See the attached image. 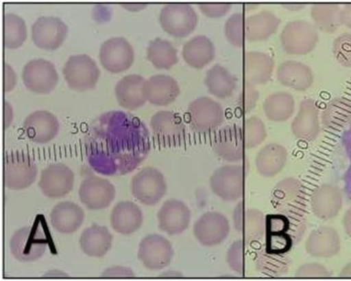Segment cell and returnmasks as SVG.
I'll return each instance as SVG.
<instances>
[{"mask_svg":"<svg viewBox=\"0 0 351 281\" xmlns=\"http://www.w3.org/2000/svg\"><path fill=\"white\" fill-rule=\"evenodd\" d=\"M310 203L313 214L328 221L340 213L343 205L342 194L336 186L322 184L313 190Z\"/></svg>","mask_w":351,"mask_h":281,"instance_id":"obj_24","label":"cell"},{"mask_svg":"<svg viewBox=\"0 0 351 281\" xmlns=\"http://www.w3.org/2000/svg\"><path fill=\"white\" fill-rule=\"evenodd\" d=\"M343 226H344L346 234L351 238V207L343 217Z\"/></svg>","mask_w":351,"mask_h":281,"instance_id":"obj_56","label":"cell"},{"mask_svg":"<svg viewBox=\"0 0 351 281\" xmlns=\"http://www.w3.org/2000/svg\"><path fill=\"white\" fill-rule=\"evenodd\" d=\"M295 102L288 92L280 91L269 95L263 103V111L269 120L285 122L291 119L295 112Z\"/></svg>","mask_w":351,"mask_h":281,"instance_id":"obj_38","label":"cell"},{"mask_svg":"<svg viewBox=\"0 0 351 281\" xmlns=\"http://www.w3.org/2000/svg\"><path fill=\"white\" fill-rule=\"evenodd\" d=\"M147 101L156 106H167L177 100L180 87L173 77L158 74L146 80L144 88Z\"/></svg>","mask_w":351,"mask_h":281,"instance_id":"obj_25","label":"cell"},{"mask_svg":"<svg viewBox=\"0 0 351 281\" xmlns=\"http://www.w3.org/2000/svg\"><path fill=\"white\" fill-rule=\"evenodd\" d=\"M274 59L267 53L247 52L243 58L245 83L264 85L271 80L274 71Z\"/></svg>","mask_w":351,"mask_h":281,"instance_id":"obj_29","label":"cell"},{"mask_svg":"<svg viewBox=\"0 0 351 281\" xmlns=\"http://www.w3.org/2000/svg\"><path fill=\"white\" fill-rule=\"evenodd\" d=\"M246 246L247 244L243 239L238 240L232 244L227 251L226 260L228 267L239 274H243L246 271Z\"/></svg>","mask_w":351,"mask_h":281,"instance_id":"obj_45","label":"cell"},{"mask_svg":"<svg viewBox=\"0 0 351 281\" xmlns=\"http://www.w3.org/2000/svg\"><path fill=\"white\" fill-rule=\"evenodd\" d=\"M84 146L88 164L96 172L123 176L132 172L148 157L149 131L130 113L109 111L89 125Z\"/></svg>","mask_w":351,"mask_h":281,"instance_id":"obj_1","label":"cell"},{"mask_svg":"<svg viewBox=\"0 0 351 281\" xmlns=\"http://www.w3.org/2000/svg\"><path fill=\"white\" fill-rule=\"evenodd\" d=\"M158 227L169 236L180 235L189 229L191 212L184 202L171 199L163 203L157 214Z\"/></svg>","mask_w":351,"mask_h":281,"instance_id":"obj_20","label":"cell"},{"mask_svg":"<svg viewBox=\"0 0 351 281\" xmlns=\"http://www.w3.org/2000/svg\"><path fill=\"white\" fill-rule=\"evenodd\" d=\"M130 190L138 202L153 206L165 196L167 185L160 170L147 166L134 175L130 183Z\"/></svg>","mask_w":351,"mask_h":281,"instance_id":"obj_6","label":"cell"},{"mask_svg":"<svg viewBox=\"0 0 351 281\" xmlns=\"http://www.w3.org/2000/svg\"><path fill=\"white\" fill-rule=\"evenodd\" d=\"M38 177V166L28 155L14 152L7 154L3 161V182L8 189L28 188Z\"/></svg>","mask_w":351,"mask_h":281,"instance_id":"obj_7","label":"cell"},{"mask_svg":"<svg viewBox=\"0 0 351 281\" xmlns=\"http://www.w3.org/2000/svg\"><path fill=\"white\" fill-rule=\"evenodd\" d=\"M305 248L308 254L313 258H333L341 251L340 236L332 227H317L308 236Z\"/></svg>","mask_w":351,"mask_h":281,"instance_id":"obj_26","label":"cell"},{"mask_svg":"<svg viewBox=\"0 0 351 281\" xmlns=\"http://www.w3.org/2000/svg\"><path fill=\"white\" fill-rule=\"evenodd\" d=\"M16 85V76L13 69L9 64L5 63V91L9 92Z\"/></svg>","mask_w":351,"mask_h":281,"instance_id":"obj_53","label":"cell"},{"mask_svg":"<svg viewBox=\"0 0 351 281\" xmlns=\"http://www.w3.org/2000/svg\"><path fill=\"white\" fill-rule=\"evenodd\" d=\"M69 28L62 20L54 16H43L32 26V38L36 47L56 50L66 38Z\"/></svg>","mask_w":351,"mask_h":281,"instance_id":"obj_18","label":"cell"},{"mask_svg":"<svg viewBox=\"0 0 351 281\" xmlns=\"http://www.w3.org/2000/svg\"><path fill=\"white\" fill-rule=\"evenodd\" d=\"M214 152L223 161L239 162L243 160L245 153V142L242 128L232 125L220 130L212 142Z\"/></svg>","mask_w":351,"mask_h":281,"instance_id":"obj_21","label":"cell"},{"mask_svg":"<svg viewBox=\"0 0 351 281\" xmlns=\"http://www.w3.org/2000/svg\"><path fill=\"white\" fill-rule=\"evenodd\" d=\"M341 277H351V263L346 265L340 273Z\"/></svg>","mask_w":351,"mask_h":281,"instance_id":"obj_59","label":"cell"},{"mask_svg":"<svg viewBox=\"0 0 351 281\" xmlns=\"http://www.w3.org/2000/svg\"><path fill=\"white\" fill-rule=\"evenodd\" d=\"M3 45L8 49L21 47L27 36L25 22L18 14L7 13L3 15Z\"/></svg>","mask_w":351,"mask_h":281,"instance_id":"obj_41","label":"cell"},{"mask_svg":"<svg viewBox=\"0 0 351 281\" xmlns=\"http://www.w3.org/2000/svg\"><path fill=\"white\" fill-rule=\"evenodd\" d=\"M259 99V92L255 85L244 83L239 95L238 105L241 111L248 113L254 109Z\"/></svg>","mask_w":351,"mask_h":281,"instance_id":"obj_48","label":"cell"},{"mask_svg":"<svg viewBox=\"0 0 351 281\" xmlns=\"http://www.w3.org/2000/svg\"><path fill=\"white\" fill-rule=\"evenodd\" d=\"M341 6L338 3H314L310 10V14L318 30L333 34L341 23Z\"/></svg>","mask_w":351,"mask_h":281,"instance_id":"obj_40","label":"cell"},{"mask_svg":"<svg viewBox=\"0 0 351 281\" xmlns=\"http://www.w3.org/2000/svg\"><path fill=\"white\" fill-rule=\"evenodd\" d=\"M344 182L346 196L351 201V166L349 167L348 170H347L345 175Z\"/></svg>","mask_w":351,"mask_h":281,"instance_id":"obj_57","label":"cell"},{"mask_svg":"<svg viewBox=\"0 0 351 281\" xmlns=\"http://www.w3.org/2000/svg\"><path fill=\"white\" fill-rule=\"evenodd\" d=\"M293 135L298 139L313 142L320 133L319 110L316 101L305 99L301 101L299 111L291 124Z\"/></svg>","mask_w":351,"mask_h":281,"instance_id":"obj_23","label":"cell"},{"mask_svg":"<svg viewBox=\"0 0 351 281\" xmlns=\"http://www.w3.org/2000/svg\"><path fill=\"white\" fill-rule=\"evenodd\" d=\"M123 6L129 8L128 10H132V8H133L132 10L134 11L145 9L147 5H138V3H136V5H123Z\"/></svg>","mask_w":351,"mask_h":281,"instance_id":"obj_60","label":"cell"},{"mask_svg":"<svg viewBox=\"0 0 351 281\" xmlns=\"http://www.w3.org/2000/svg\"><path fill=\"white\" fill-rule=\"evenodd\" d=\"M100 73L95 60L86 54L69 56L63 68V75L69 87L79 91L95 88Z\"/></svg>","mask_w":351,"mask_h":281,"instance_id":"obj_10","label":"cell"},{"mask_svg":"<svg viewBox=\"0 0 351 281\" xmlns=\"http://www.w3.org/2000/svg\"><path fill=\"white\" fill-rule=\"evenodd\" d=\"M53 229L62 234H72L83 225L85 214L77 203L64 201L57 203L50 214Z\"/></svg>","mask_w":351,"mask_h":281,"instance_id":"obj_27","label":"cell"},{"mask_svg":"<svg viewBox=\"0 0 351 281\" xmlns=\"http://www.w3.org/2000/svg\"><path fill=\"white\" fill-rule=\"evenodd\" d=\"M75 185V174L63 163H52L40 173L38 186L45 196L50 199L64 197Z\"/></svg>","mask_w":351,"mask_h":281,"instance_id":"obj_15","label":"cell"},{"mask_svg":"<svg viewBox=\"0 0 351 281\" xmlns=\"http://www.w3.org/2000/svg\"><path fill=\"white\" fill-rule=\"evenodd\" d=\"M351 120V101L345 97L334 98L322 110L321 122L326 129H340Z\"/></svg>","mask_w":351,"mask_h":281,"instance_id":"obj_37","label":"cell"},{"mask_svg":"<svg viewBox=\"0 0 351 281\" xmlns=\"http://www.w3.org/2000/svg\"><path fill=\"white\" fill-rule=\"evenodd\" d=\"M238 79L219 64H215L207 71L205 85L210 95L220 100L228 99L237 88Z\"/></svg>","mask_w":351,"mask_h":281,"instance_id":"obj_36","label":"cell"},{"mask_svg":"<svg viewBox=\"0 0 351 281\" xmlns=\"http://www.w3.org/2000/svg\"><path fill=\"white\" fill-rule=\"evenodd\" d=\"M111 225L121 235H132L141 229L144 216L140 207L132 201H121L113 207Z\"/></svg>","mask_w":351,"mask_h":281,"instance_id":"obj_31","label":"cell"},{"mask_svg":"<svg viewBox=\"0 0 351 281\" xmlns=\"http://www.w3.org/2000/svg\"><path fill=\"white\" fill-rule=\"evenodd\" d=\"M289 259L285 254H274L265 249L256 258V269L261 274L269 277H280L287 274Z\"/></svg>","mask_w":351,"mask_h":281,"instance_id":"obj_42","label":"cell"},{"mask_svg":"<svg viewBox=\"0 0 351 281\" xmlns=\"http://www.w3.org/2000/svg\"><path fill=\"white\" fill-rule=\"evenodd\" d=\"M22 77L25 87L40 95L51 93L59 80L55 65L43 58L29 60L23 69Z\"/></svg>","mask_w":351,"mask_h":281,"instance_id":"obj_13","label":"cell"},{"mask_svg":"<svg viewBox=\"0 0 351 281\" xmlns=\"http://www.w3.org/2000/svg\"><path fill=\"white\" fill-rule=\"evenodd\" d=\"M230 3H199V9L206 17L218 19L223 17L231 10Z\"/></svg>","mask_w":351,"mask_h":281,"instance_id":"obj_51","label":"cell"},{"mask_svg":"<svg viewBox=\"0 0 351 281\" xmlns=\"http://www.w3.org/2000/svg\"><path fill=\"white\" fill-rule=\"evenodd\" d=\"M23 128L30 140L43 144L54 139L59 133L60 124L52 113L38 110L26 117Z\"/></svg>","mask_w":351,"mask_h":281,"instance_id":"obj_22","label":"cell"},{"mask_svg":"<svg viewBox=\"0 0 351 281\" xmlns=\"http://www.w3.org/2000/svg\"><path fill=\"white\" fill-rule=\"evenodd\" d=\"M215 47L206 36L198 35L187 41L182 47V58L195 69L206 67L215 58Z\"/></svg>","mask_w":351,"mask_h":281,"instance_id":"obj_33","label":"cell"},{"mask_svg":"<svg viewBox=\"0 0 351 281\" xmlns=\"http://www.w3.org/2000/svg\"><path fill=\"white\" fill-rule=\"evenodd\" d=\"M173 256V245L162 235L146 236L138 246V258L150 271L162 270L169 267Z\"/></svg>","mask_w":351,"mask_h":281,"instance_id":"obj_12","label":"cell"},{"mask_svg":"<svg viewBox=\"0 0 351 281\" xmlns=\"http://www.w3.org/2000/svg\"><path fill=\"white\" fill-rule=\"evenodd\" d=\"M280 39L281 46L287 54L303 56L315 48L319 36L315 26L300 19L285 24Z\"/></svg>","mask_w":351,"mask_h":281,"instance_id":"obj_3","label":"cell"},{"mask_svg":"<svg viewBox=\"0 0 351 281\" xmlns=\"http://www.w3.org/2000/svg\"><path fill=\"white\" fill-rule=\"evenodd\" d=\"M242 132L246 148L253 149L266 139L267 132L263 120L256 116H252L245 120Z\"/></svg>","mask_w":351,"mask_h":281,"instance_id":"obj_44","label":"cell"},{"mask_svg":"<svg viewBox=\"0 0 351 281\" xmlns=\"http://www.w3.org/2000/svg\"><path fill=\"white\" fill-rule=\"evenodd\" d=\"M232 221L234 229L247 245L261 241L266 234V218L263 212L248 207L242 201L235 207Z\"/></svg>","mask_w":351,"mask_h":281,"instance_id":"obj_14","label":"cell"},{"mask_svg":"<svg viewBox=\"0 0 351 281\" xmlns=\"http://www.w3.org/2000/svg\"><path fill=\"white\" fill-rule=\"evenodd\" d=\"M147 59L155 68L169 70L178 63V51L169 41L157 38L147 47Z\"/></svg>","mask_w":351,"mask_h":281,"instance_id":"obj_39","label":"cell"},{"mask_svg":"<svg viewBox=\"0 0 351 281\" xmlns=\"http://www.w3.org/2000/svg\"><path fill=\"white\" fill-rule=\"evenodd\" d=\"M299 278H324L332 276V272L319 263H307L302 265L295 273Z\"/></svg>","mask_w":351,"mask_h":281,"instance_id":"obj_50","label":"cell"},{"mask_svg":"<svg viewBox=\"0 0 351 281\" xmlns=\"http://www.w3.org/2000/svg\"><path fill=\"white\" fill-rule=\"evenodd\" d=\"M305 201L304 186L296 178L283 179L272 190L273 207L279 214L287 216L289 219L304 217Z\"/></svg>","mask_w":351,"mask_h":281,"instance_id":"obj_2","label":"cell"},{"mask_svg":"<svg viewBox=\"0 0 351 281\" xmlns=\"http://www.w3.org/2000/svg\"><path fill=\"white\" fill-rule=\"evenodd\" d=\"M150 127L155 139L162 146H175L184 138L186 127L178 113L161 110L151 117Z\"/></svg>","mask_w":351,"mask_h":281,"instance_id":"obj_19","label":"cell"},{"mask_svg":"<svg viewBox=\"0 0 351 281\" xmlns=\"http://www.w3.org/2000/svg\"><path fill=\"white\" fill-rule=\"evenodd\" d=\"M101 276L104 278H134L136 275L130 268L112 267L105 270Z\"/></svg>","mask_w":351,"mask_h":281,"instance_id":"obj_52","label":"cell"},{"mask_svg":"<svg viewBox=\"0 0 351 281\" xmlns=\"http://www.w3.org/2000/svg\"><path fill=\"white\" fill-rule=\"evenodd\" d=\"M80 201L90 210L107 209L116 197V189L107 179L88 175L79 189Z\"/></svg>","mask_w":351,"mask_h":281,"instance_id":"obj_16","label":"cell"},{"mask_svg":"<svg viewBox=\"0 0 351 281\" xmlns=\"http://www.w3.org/2000/svg\"><path fill=\"white\" fill-rule=\"evenodd\" d=\"M342 142L343 145H344L347 156L351 159V125L343 134Z\"/></svg>","mask_w":351,"mask_h":281,"instance_id":"obj_55","label":"cell"},{"mask_svg":"<svg viewBox=\"0 0 351 281\" xmlns=\"http://www.w3.org/2000/svg\"><path fill=\"white\" fill-rule=\"evenodd\" d=\"M145 81L144 77L136 74L125 76L118 81L115 88L118 104L128 110L144 106L147 102L144 92Z\"/></svg>","mask_w":351,"mask_h":281,"instance_id":"obj_30","label":"cell"},{"mask_svg":"<svg viewBox=\"0 0 351 281\" xmlns=\"http://www.w3.org/2000/svg\"><path fill=\"white\" fill-rule=\"evenodd\" d=\"M332 51L339 64L351 68V32L337 36L333 41Z\"/></svg>","mask_w":351,"mask_h":281,"instance_id":"obj_46","label":"cell"},{"mask_svg":"<svg viewBox=\"0 0 351 281\" xmlns=\"http://www.w3.org/2000/svg\"><path fill=\"white\" fill-rule=\"evenodd\" d=\"M283 6L287 8V10L295 11L304 9L306 5L304 3H287Z\"/></svg>","mask_w":351,"mask_h":281,"instance_id":"obj_58","label":"cell"},{"mask_svg":"<svg viewBox=\"0 0 351 281\" xmlns=\"http://www.w3.org/2000/svg\"><path fill=\"white\" fill-rule=\"evenodd\" d=\"M193 234L202 246L213 247L226 241L230 234V223L220 212H206L194 223Z\"/></svg>","mask_w":351,"mask_h":281,"instance_id":"obj_11","label":"cell"},{"mask_svg":"<svg viewBox=\"0 0 351 281\" xmlns=\"http://www.w3.org/2000/svg\"><path fill=\"white\" fill-rule=\"evenodd\" d=\"M293 245V239L288 233L267 234L266 251L271 254H287Z\"/></svg>","mask_w":351,"mask_h":281,"instance_id":"obj_47","label":"cell"},{"mask_svg":"<svg viewBox=\"0 0 351 281\" xmlns=\"http://www.w3.org/2000/svg\"><path fill=\"white\" fill-rule=\"evenodd\" d=\"M341 25L351 28V3H346L341 7Z\"/></svg>","mask_w":351,"mask_h":281,"instance_id":"obj_54","label":"cell"},{"mask_svg":"<svg viewBox=\"0 0 351 281\" xmlns=\"http://www.w3.org/2000/svg\"><path fill=\"white\" fill-rule=\"evenodd\" d=\"M158 19L167 34L178 38L193 34L198 25L197 12L185 3H167L162 7Z\"/></svg>","mask_w":351,"mask_h":281,"instance_id":"obj_4","label":"cell"},{"mask_svg":"<svg viewBox=\"0 0 351 281\" xmlns=\"http://www.w3.org/2000/svg\"><path fill=\"white\" fill-rule=\"evenodd\" d=\"M48 246L43 229L38 227H23L10 239V251L19 262H32L43 258Z\"/></svg>","mask_w":351,"mask_h":281,"instance_id":"obj_5","label":"cell"},{"mask_svg":"<svg viewBox=\"0 0 351 281\" xmlns=\"http://www.w3.org/2000/svg\"><path fill=\"white\" fill-rule=\"evenodd\" d=\"M99 60L106 70L120 73L128 70L134 60V52L132 44L125 38H112L101 44Z\"/></svg>","mask_w":351,"mask_h":281,"instance_id":"obj_17","label":"cell"},{"mask_svg":"<svg viewBox=\"0 0 351 281\" xmlns=\"http://www.w3.org/2000/svg\"><path fill=\"white\" fill-rule=\"evenodd\" d=\"M247 18L242 13L232 14L224 24V35L228 42L236 47H242L247 41Z\"/></svg>","mask_w":351,"mask_h":281,"instance_id":"obj_43","label":"cell"},{"mask_svg":"<svg viewBox=\"0 0 351 281\" xmlns=\"http://www.w3.org/2000/svg\"><path fill=\"white\" fill-rule=\"evenodd\" d=\"M288 159L287 148L278 144L264 146L255 160L257 172L264 177H273L284 169Z\"/></svg>","mask_w":351,"mask_h":281,"instance_id":"obj_34","label":"cell"},{"mask_svg":"<svg viewBox=\"0 0 351 281\" xmlns=\"http://www.w3.org/2000/svg\"><path fill=\"white\" fill-rule=\"evenodd\" d=\"M277 80L284 87L297 91H305L312 87L314 76L308 65L289 60L281 63L276 72Z\"/></svg>","mask_w":351,"mask_h":281,"instance_id":"obj_28","label":"cell"},{"mask_svg":"<svg viewBox=\"0 0 351 281\" xmlns=\"http://www.w3.org/2000/svg\"><path fill=\"white\" fill-rule=\"evenodd\" d=\"M187 120L191 129L199 133L214 131L223 123L224 112L221 104L210 97L195 99L187 109Z\"/></svg>","mask_w":351,"mask_h":281,"instance_id":"obj_8","label":"cell"},{"mask_svg":"<svg viewBox=\"0 0 351 281\" xmlns=\"http://www.w3.org/2000/svg\"><path fill=\"white\" fill-rule=\"evenodd\" d=\"M280 19L271 11L263 10L247 18L246 30L248 42H263L275 34Z\"/></svg>","mask_w":351,"mask_h":281,"instance_id":"obj_35","label":"cell"},{"mask_svg":"<svg viewBox=\"0 0 351 281\" xmlns=\"http://www.w3.org/2000/svg\"><path fill=\"white\" fill-rule=\"evenodd\" d=\"M266 234H285L291 230V219L281 214L268 215L266 218Z\"/></svg>","mask_w":351,"mask_h":281,"instance_id":"obj_49","label":"cell"},{"mask_svg":"<svg viewBox=\"0 0 351 281\" xmlns=\"http://www.w3.org/2000/svg\"><path fill=\"white\" fill-rule=\"evenodd\" d=\"M245 170L241 165H226L215 170L210 186L216 196L226 202H234L243 197Z\"/></svg>","mask_w":351,"mask_h":281,"instance_id":"obj_9","label":"cell"},{"mask_svg":"<svg viewBox=\"0 0 351 281\" xmlns=\"http://www.w3.org/2000/svg\"><path fill=\"white\" fill-rule=\"evenodd\" d=\"M113 236L107 227L93 224L82 233L80 245L84 254L91 258H103L111 249Z\"/></svg>","mask_w":351,"mask_h":281,"instance_id":"obj_32","label":"cell"}]
</instances>
